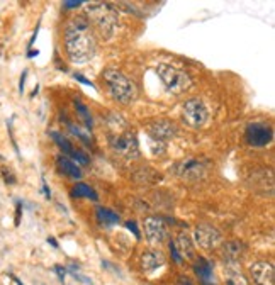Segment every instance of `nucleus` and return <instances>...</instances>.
Masks as SVG:
<instances>
[{"label": "nucleus", "mask_w": 275, "mask_h": 285, "mask_svg": "<svg viewBox=\"0 0 275 285\" xmlns=\"http://www.w3.org/2000/svg\"><path fill=\"white\" fill-rule=\"evenodd\" d=\"M82 2L80 0H66V2H63V7L65 9H75V7H80Z\"/></svg>", "instance_id": "obj_28"}, {"label": "nucleus", "mask_w": 275, "mask_h": 285, "mask_svg": "<svg viewBox=\"0 0 275 285\" xmlns=\"http://www.w3.org/2000/svg\"><path fill=\"white\" fill-rule=\"evenodd\" d=\"M243 250H245V246H243L240 241H228V243H226V245L223 246V256H224L228 262L235 263L236 260H240V258H241Z\"/></svg>", "instance_id": "obj_17"}, {"label": "nucleus", "mask_w": 275, "mask_h": 285, "mask_svg": "<svg viewBox=\"0 0 275 285\" xmlns=\"http://www.w3.org/2000/svg\"><path fill=\"white\" fill-rule=\"evenodd\" d=\"M148 134H150L151 139L156 142L167 141V139H172L173 136L177 134V126L167 119H160V121H155V123L150 124Z\"/></svg>", "instance_id": "obj_11"}, {"label": "nucleus", "mask_w": 275, "mask_h": 285, "mask_svg": "<svg viewBox=\"0 0 275 285\" xmlns=\"http://www.w3.org/2000/svg\"><path fill=\"white\" fill-rule=\"evenodd\" d=\"M73 78H75V80H78L80 83H83V85H88V87L95 88V83H94V82H90V80H87V78L83 77L82 73H75V75H73Z\"/></svg>", "instance_id": "obj_25"}, {"label": "nucleus", "mask_w": 275, "mask_h": 285, "mask_svg": "<svg viewBox=\"0 0 275 285\" xmlns=\"http://www.w3.org/2000/svg\"><path fill=\"white\" fill-rule=\"evenodd\" d=\"M194 272H195V275H197L200 280H202L204 283H208L213 280V265L205 260V258H197L194 263Z\"/></svg>", "instance_id": "obj_16"}, {"label": "nucleus", "mask_w": 275, "mask_h": 285, "mask_svg": "<svg viewBox=\"0 0 275 285\" xmlns=\"http://www.w3.org/2000/svg\"><path fill=\"white\" fill-rule=\"evenodd\" d=\"M226 283L228 285H250L246 278L238 270H235L233 267H230L228 270H226Z\"/></svg>", "instance_id": "obj_22"}, {"label": "nucleus", "mask_w": 275, "mask_h": 285, "mask_svg": "<svg viewBox=\"0 0 275 285\" xmlns=\"http://www.w3.org/2000/svg\"><path fill=\"white\" fill-rule=\"evenodd\" d=\"M209 161L200 160V158H185L182 161H177L172 167V172L175 173L182 180H197V178L204 177L208 172Z\"/></svg>", "instance_id": "obj_6"}, {"label": "nucleus", "mask_w": 275, "mask_h": 285, "mask_svg": "<svg viewBox=\"0 0 275 285\" xmlns=\"http://www.w3.org/2000/svg\"><path fill=\"white\" fill-rule=\"evenodd\" d=\"M73 104H75V109H77V114L80 115V119L83 121V124L87 126V129L90 131L92 129V126H94V119H92V114H90V110H88L87 105H83L80 100H73Z\"/></svg>", "instance_id": "obj_21"}, {"label": "nucleus", "mask_w": 275, "mask_h": 285, "mask_svg": "<svg viewBox=\"0 0 275 285\" xmlns=\"http://www.w3.org/2000/svg\"><path fill=\"white\" fill-rule=\"evenodd\" d=\"M245 139L250 146L255 148H263L267 145H270L273 139V131L265 124L260 123H253L246 126L245 131Z\"/></svg>", "instance_id": "obj_8"}, {"label": "nucleus", "mask_w": 275, "mask_h": 285, "mask_svg": "<svg viewBox=\"0 0 275 285\" xmlns=\"http://www.w3.org/2000/svg\"><path fill=\"white\" fill-rule=\"evenodd\" d=\"M177 248V251L180 253V256H185V258H194V245H192V240L185 234V233H180L177 236V243H173Z\"/></svg>", "instance_id": "obj_18"}, {"label": "nucleus", "mask_w": 275, "mask_h": 285, "mask_svg": "<svg viewBox=\"0 0 275 285\" xmlns=\"http://www.w3.org/2000/svg\"><path fill=\"white\" fill-rule=\"evenodd\" d=\"M56 165H58V168H60V172L63 173V175L72 177V178H80L82 177V170L77 167V163L68 160L66 156H58Z\"/></svg>", "instance_id": "obj_15"}, {"label": "nucleus", "mask_w": 275, "mask_h": 285, "mask_svg": "<svg viewBox=\"0 0 275 285\" xmlns=\"http://www.w3.org/2000/svg\"><path fill=\"white\" fill-rule=\"evenodd\" d=\"M55 270H56V273H58V277H60V280L63 282V278H65V268H61L60 265H58V267H55Z\"/></svg>", "instance_id": "obj_30"}, {"label": "nucleus", "mask_w": 275, "mask_h": 285, "mask_svg": "<svg viewBox=\"0 0 275 285\" xmlns=\"http://www.w3.org/2000/svg\"><path fill=\"white\" fill-rule=\"evenodd\" d=\"M163 263H165V256L162 255V251H146L145 255L141 256V268L145 272H153L156 268H160Z\"/></svg>", "instance_id": "obj_14"}, {"label": "nucleus", "mask_w": 275, "mask_h": 285, "mask_svg": "<svg viewBox=\"0 0 275 285\" xmlns=\"http://www.w3.org/2000/svg\"><path fill=\"white\" fill-rule=\"evenodd\" d=\"M72 197H78V199H92V200H99V195L94 188H90L87 183H77L72 190Z\"/></svg>", "instance_id": "obj_19"}, {"label": "nucleus", "mask_w": 275, "mask_h": 285, "mask_svg": "<svg viewBox=\"0 0 275 285\" xmlns=\"http://www.w3.org/2000/svg\"><path fill=\"white\" fill-rule=\"evenodd\" d=\"M170 251H172L173 260H175L178 265H180V263H182V256H180V253L177 251V248H175V245H173V243H170Z\"/></svg>", "instance_id": "obj_27"}, {"label": "nucleus", "mask_w": 275, "mask_h": 285, "mask_svg": "<svg viewBox=\"0 0 275 285\" xmlns=\"http://www.w3.org/2000/svg\"><path fill=\"white\" fill-rule=\"evenodd\" d=\"M104 82L107 85V92L114 100H118L119 104H133L138 97V88L133 80H129L124 73H121L114 68H107L102 72Z\"/></svg>", "instance_id": "obj_3"}, {"label": "nucleus", "mask_w": 275, "mask_h": 285, "mask_svg": "<svg viewBox=\"0 0 275 285\" xmlns=\"http://www.w3.org/2000/svg\"><path fill=\"white\" fill-rule=\"evenodd\" d=\"M126 228H128V229L131 231V233H133V234L138 238V240L141 238V233H140V229H138V226H136L134 221H128V223H126Z\"/></svg>", "instance_id": "obj_24"}, {"label": "nucleus", "mask_w": 275, "mask_h": 285, "mask_svg": "<svg viewBox=\"0 0 275 285\" xmlns=\"http://www.w3.org/2000/svg\"><path fill=\"white\" fill-rule=\"evenodd\" d=\"M43 190H44L46 197L50 199V197H51V192H50V190H48V185H46V182H44V180H43Z\"/></svg>", "instance_id": "obj_32"}, {"label": "nucleus", "mask_w": 275, "mask_h": 285, "mask_svg": "<svg viewBox=\"0 0 275 285\" xmlns=\"http://www.w3.org/2000/svg\"><path fill=\"white\" fill-rule=\"evenodd\" d=\"M65 124L68 126V129H70L72 133L77 136V138H80L83 142H85V145H88V146L92 145V142H90V138H88V136H87L85 133H83V131H82L80 128H78V126H75V124L70 123V121H66V119H65Z\"/></svg>", "instance_id": "obj_23"}, {"label": "nucleus", "mask_w": 275, "mask_h": 285, "mask_svg": "<svg viewBox=\"0 0 275 285\" xmlns=\"http://www.w3.org/2000/svg\"><path fill=\"white\" fill-rule=\"evenodd\" d=\"M88 14H90V19L94 20V24L97 26V29L105 34L107 38L114 34L116 26H118V17L112 12V9L105 4H88Z\"/></svg>", "instance_id": "obj_5"}, {"label": "nucleus", "mask_w": 275, "mask_h": 285, "mask_svg": "<svg viewBox=\"0 0 275 285\" xmlns=\"http://www.w3.org/2000/svg\"><path fill=\"white\" fill-rule=\"evenodd\" d=\"M156 73H158V77H160V80L163 82V85L167 87V90L173 95L185 93L192 87V78H190L187 73L172 65H167V63L158 65Z\"/></svg>", "instance_id": "obj_4"}, {"label": "nucleus", "mask_w": 275, "mask_h": 285, "mask_svg": "<svg viewBox=\"0 0 275 285\" xmlns=\"http://www.w3.org/2000/svg\"><path fill=\"white\" fill-rule=\"evenodd\" d=\"M97 219L100 224L104 226H114L119 223V214H116L114 210L105 209V207H99L97 209Z\"/></svg>", "instance_id": "obj_20"}, {"label": "nucleus", "mask_w": 275, "mask_h": 285, "mask_svg": "<svg viewBox=\"0 0 275 285\" xmlns=\"http://www.w3.org/2000/svg\"><path fill=\"white\" fill-rule=\"evenodd\" d=\"M250 273L255 285H275L273 267L267 262H257L250 267Z\"/></svg>", "instance_id": "obj_12"}, {"label": "nucleus", "mask_w": 275, "mask_h": 285, "mask_svg": "<svg viewBox=\"0 0 275 285\" xmlns=\"http://www.w3.org/2000/svg\"><path fill=\"white\" fill-rule=\"evenodd\" d=\"M145 234L148 238V241L150 243H163L165 241V236H167V228H165V223H163L162 218H156V216H148L145 218Z\"/></svg>", "instance_id": "obj_10"}, {"label": "nucleus", "mask_w": 275, "mask_h": 285, "mask_svg": "<svg viewBox=\"0 0 275 285\" xmlns=\"http://www.w3.org/2000/svg\"><path fill=\"white\" fill-rule=\"evenodd\" d=\"M110 129V148L118 156L124 158V160H136L140 156V146H138V139L133 133L128 131V124L126 121L121 119L119 114H112L109 121Z\"/></svg>", "instance_id": "obj_2"}, {"label": "nucleus", "mask_w": 275, "mask_h": 285, "mask_svg": "<svg viewBox=\"0 0 275 285\" xmlns=\"http://www.w3.org/2000/svg\"><path fill=\"white\" fill-rule=\"evenodd\" d=\"M178 285H192L187 277H178Z\"/></svg>", "instance_id": "obj_31"}, {"label": "nucleus", "mask_w": 275, "mask_h": 285, "mask_svg": "<svg viewBox=\"0 0 275 285\" xmlns=\"http://www.w3.org/2000/svg\"><path fill=\"white\" fill-rule=\"evenodd\" d=\"M208 109L202 100L199 99H189L184 104V121L187 123L190 128H202L208 121Z\"/></svg>", "instance_id": "obj_7"}, {"label": "nucleus", "mask_w": 275, "mask_h": 285, "mask_svg": "<svg viewBox=\"0 0 275 285\" xmlns=\"http://www.w3.org/2000/svg\"><path fill=\"white\" fill-rule=\"evenodd\" d=\"M26 75H28V70H24L22 77H20V82H19V92H20V93L24 92V82H26Z\"/></svg>", "instance_id": "obj_29"}, {"label": "nucleus", "mask_w": 275, "mask_h": 285, "mask_svg": "<svg viewBox=\"0 0 275 285\" xmlns=\"http://www.w3.org/2000/svg\"><path fill=\"white\" fill-rule=\"evenodd\" d=\"M50 136L53 138V141H55L56 145H58V148H60V150H61L63 153H65L66 156H70L72 160H75V161H78V163H82V165H87V163H88V158H87L85 153H82L80 150H77V148H73L72 142L68 141L63 134L55 133V131H51Z\"/></svg>", "instance_id": "obj_13"}, {"label": "nucleus", "mask_w": 275, "mask_h": 285, "mask_svg": "<svg viewBox=\"0 0 275 285\" xmlns=\"http://www.w3.org/2000/svg\"><path fill=\"white\" fill-rule=\"evenodd\" d=\"M66 55L73 65H85L95 56L97 41L92 31V22L85 15L72 17L65 28Z\"/></svg>", "instance_id": "obj_1"}, {"label": "nucleus", "mask_w": 275, "mask_h": 285, "mask_svg": "<svg viewBox=\"0 0 275 285\" xmlns=\"http://www.w3.org/2000/svg\"><path fill=\"white\" fill-rule=\"evenodd\" d=\"M48 243H50V245H51V246H55V248L58 246V245H56V241H55V240H53V238H50V240H48Z\"/></svg>", "instance_id": "obj_33"}, {"label": "nucleus", "mask_w": 275, "mask_h": 285, "mask_svg": "<svg viewBox=\"0 0 275 285\" xmlns=\"http://www.w3.org/2000/svg\"><path fill=\"white\" fill-rule=\"evenodd\" d=\"M194 240L204 250H213L221 243L223 234H221V231L209 224H199L194 231Z\"/></svg>", "instance_id": "obj_9"}, {"label": "nucleus", "mask_w": 275, "mask_h": 285, "mask_svg": "<svg viewBox=\"0 0 275 285\" xmlns=\"http://www.w3.org/2000/svg\"><path fill=\"white\" fill-rule=\"evenodd\" d=\"M2 175H4V178H5V182L9 183V185H12V183L15 182V177L12 175V173L9 172V168H4L2 170Z\"/></svg>", "instance_id": "obj_26"}]
</instances>
